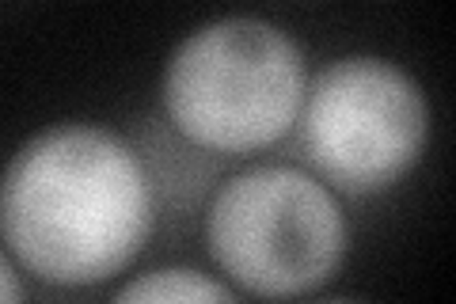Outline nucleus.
I'll return each instance as SVG.
<instances>
[{"instance_id": "nucleus-2", "label": "nucleus", "mask_w": 456, "mask_h": 304, "mask_svg": "<svg viewBox=\"0 0 456 304\" xmlns=\"http://www.w3.org/2000/svg\"><path fill=\"white\" fill-rule=\"evenodd\" d=\"M305 88V53L278 23L224 16L171 50L160 92L175 137L202 152L240 156L293 134Z\"/></svg>"}, {"instance_id": "nucleus-4", "label": "nucleus", "mask_w": 456, "mask_h": 304, "mask_svg": "<svg viewBox=\"0 0 456 304\" xmlns=\"http://www.w3.org/2000/svg\"><path fill=\"white\" fill-rule=\"evenodd\" d=\"M297 137L312 176L335 194L373 198L411 176L430 144V103L403 65L350 53L308 80Z\"/></svg>"}, {"instance_id": "nucleus-6", "label": "nucleus", "mask_w": 456, "mask_h": 304, "mask_svg": "<svg viewBox=\"0 0 456 304\" xmlns=\"http://www.w3.org/2000/svg\"><path fill=\"white\" fill-rule=\"evenodd\" d=\"M23 300V285H20V274L12 267V259L0 251V304H16Z\"/></svg>"}, {"instance_id": "nucleus-3", "label": "nucleus", "mask_w": 456, "mask_h": 304, "mask_svg": "<svg viewBox=\"0 0 456 304\" xmlns=\"http://www.w3.org/2000/svg\"><path fill=\"white\" fill-rule=\"evenodd\" d=\"M206 248L236 293L305 297L342 270L350 228L312 171L266 164L228 179L206 210Z\"/></svg>"}, {"instance_id": "nucleus-1", "label": "nucleus", "mask_w": 456, "mask_h": 304, "mask_svg": "<svg viewBox=\"0 0 456 304\" xmlns=\"http://www.w3.org/2000/svg\"><path fill=\"white\" fill-rule=\"evenodd\" d=\"M145 156L103 126L61 122L20 144L0 176V240L31 278L103 285L152 233Z\"/></svg>"}, {"instance_id": "nucleus-5", "label": "nucleus", "mask_w": 456, "mask_h": 304, "mask_svg": "<svg viewBox=\"0 0 456 304\" xmlns=\"http://www.w3.org/2000/svg\"><path fill=\"white\" fill-rule=\"evenodd\" d=\"M240 293L232 285H224L209 274L194 270V267H160V270H149V274H137L134 282H126L114 300H126V304H167V300H221V304H232Z\"/></svg>"}]
</instances>
